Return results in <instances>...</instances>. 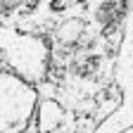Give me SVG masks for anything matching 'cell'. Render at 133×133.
I'll return each mask as SVG.
<instances>
[{
  "instance_id": "obj_2",
  "label": "cell",
  "mask_w": 133,
  "mask_h": 133,
  "mask_svg": "<svg viewBox=\"0 0 133 133\" xmlns=\"http://www.w3.org/2000/svg\"><path fill=\"white\" fill-rule=\"evenodd\" d=\"M19 3H24V0H0V14L7 12V10H12V7H17Z\"/></svg>"
},
{
  "instance_id": "obj_1",
  "label": "cell",
  "mask_w": 133,
  "mask_h": 133,
  "mask_svg": "<svg viewBox=\"0 0 133 133\" xmlns=\"http://www.w3.org/2000/svg\"><path fill=\"white\" fill-rule=\"evenodd\" d=\"M36 93L26 81L0 71V133H24Z\"/></svg>"
}]
</instances>
